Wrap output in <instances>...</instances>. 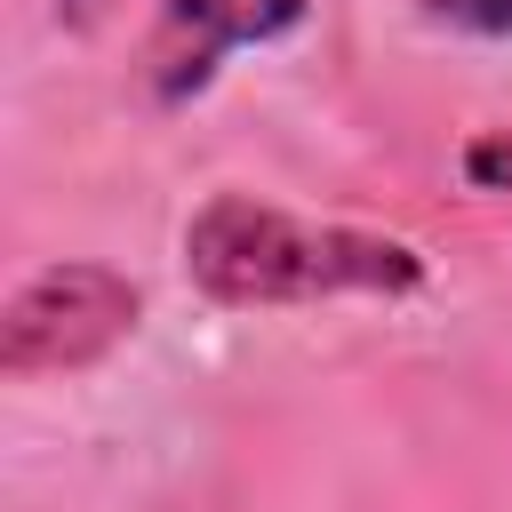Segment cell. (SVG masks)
I'll list each match as a JSON object with an SVG mask.
<instances>
[{
    "mask_svg": "<svg viewBox=\"0 0 512 512\" xmlns=\"http://www.w3.org/2000/svg\"><path fill=\"white\" fill-rule=\"evenodd\" d=\"M464 176H472L480 192H512V128L472 136V144H464Z\"/></svg>",
    "mask_w": 512,
    "mask_h": 512,
    "instance_id": "cell-4",
    "label": "cell"
},
{
    "mask_svg": "<svg viewBox=\"0 0 512 512\" xmlns=\"http://www.w3.org/2000/svg\"><path fill=\"white\" fill-rule=\"evenodd\" d=\"M136 328V288L104 264H48L24 280L0 312V368L8 376H48V368H88Z\"/></svg>",
    "mask_w": 512,
    "mask_h": 512,
    "instance_id": "cell-2",
    "label": "cell"
},
{
    "mask_svg": "<svg viewBox=\"0 0 512 512\" xmlns=\"http://www.w3.org/2000/svg\"><path fill=\"white\" fill-rule=\"evenodd\" d=\"M88 8H96V0H72V16H88Z\"/></svg>",
    "mask_w": 512,
    "mask_h": 512,
    "instance_id": "cell-6",
    "label": "cell"
},
{
    "mask_svg": "<svg viewBox=\"0 0 512 512\" xmlns=\"http://www.w3.org/2000/svg\"><path fill=\"white\" fill-rule=\"evenodd\" d=\"M424 16L456 32H512V0H424Z\"/></svg>",
    "mask_w": 512,
    "mask_h": 512,
    "instance_id": "cell-5",
    "label": "cell"
},
{
    "mask_svg": "<svg viewBox=\"0 0 512 512\" xmlns=\"http://www.w3.org/2000/svg\"><path fill=\"white\" fill-rule=\"evenodd\" d=\"M184 264L216 304H320V296H408L424 256L384 232L312 224L240 192H216L184 224Z\"/></svg>",
    "mask_w": 512,
    "mask_h": 512,
    "instance_id": "cell-1",
    "label": "cell"
},
{
    "mask_svg": "<svg viewBox=\"0 0 512 512\" xmlns=\"http://www.w3.org/2000/svg\"><path fill=\"white\" fill-rule=\"evenodd\" d=\"M312 0H160V96H192L224 48H248V40H280L304 24Z\"/></svg>",
    "mask_w": 512,
    "mask_h": 512,
    "instance_id": "cell-3",
    "label": "cell"
}]
</instances>
